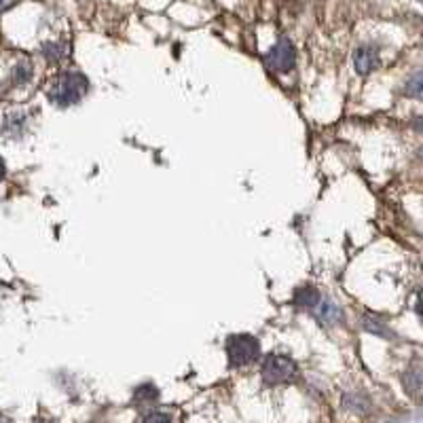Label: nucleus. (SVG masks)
I'll list each match as a JSON object with an SVG mask.
<instances>
[{
	"mask_svg": "<svg viewBox=\"0 0 423 423\" xmlns=\"http://www.w3.org/2000/svg\"><path fill=\"white\" fill-rule=\"evenodd\" d=\"M87 91H89V81L81 72H64L53 81L47 95H49V102L66 109V106L81 102Z\"/></svg>",
	"mask_w": 423,
	"mask_h": 423,
	"instance_id": "1",
	"label": "nucleus"
},
{
	"mask_svg": "<svg viewBox=\"0 0 423 423\" xmlns=\"http://www.w3.org/2000/svg\"><path fill=\"white\" fill-rule=\"evenodd\" d=\"M260 373H262L264 383L280 385V383H288V381H292L296 377V364L288 356L271 353V356L264 358Z\"/></svg>",
	"mask_w": 423,
	"mask_h": 423,
	"instance_id": "2",
	"label": "nucleus"
},
{
	"mask_svg": "<svg viewBox=\"0 0 423 423\" xmlns=\"http://www.w3.org/2000/svg\"><path fill=\"white\" fill-rule=\"evenodd\" d=\"M260 353V343L252 335H233L227 339V356L231 366L252 364Z\"/></svg>",
	"mask_w": 423,
	"mask_h": 423,
	"instance_id": "3",
	"label": "nucleus"
},
{
	"mask_svg": "<svg viewBox=\"0 0 423 423\" xmlns=\"http://www.w3.org/2000/svg\"><path fill=\"white\" fill-rule=\"evenodd\" d=\"M267 66L276 72H288L294 66V47L290 40L282 38L267 56Z\"/></svg>",
	"mask_w": 423,
	"mask_h": 423,
	"instance_id": "4",
	"label": "nucleus"
},
{
	"mask_svg": "<svg viewBox=\"0 0 423 423\" xmlns=\"http://www.w3.org/2000/svg\"><path fill=\"white\" fill-rule=\"evenodd\" d=\"M379 64V49L375 45H362L356 49L353 53V66H356V72L366 77L370 74Z\"/></svg>",
	"mask_w": 423,
	"mask_h": 423,
	"instance_id": "5",
	"label": "nucleus"
},
{
	"mask_svg": "<svg viewBox=\"0 0 423 423\" xmlns=\"http://www.w3.org/2000/svg\"><path fill=\"white\" fill-rule=\"evenodd\" d=\"M28 127V117L19 111H11L3 121V134L9 138H22Z\"/></svg>",
	"mask_w": 423,
	"mask_h": 423,
	"instance_id": "6",
	"label": "nucleus"
},
{
	"mask_svg": "<svg viewBox=\"0 0 423 423\" xmlns=\"http://www.w3.org/2000/svg\"><path fill=\"white\" fill-rule=\"evenodd\" d=\"M294 305H298V307H315L317 303H320V292H317L313 286H303V288H298L296 292H294Z\"/></svg>",
	"mask_w": 423,
	"mask_h": 423,
	"instance_id": "7",
	"label": "nucleus"
},
{
	"mask_svg": "<svg viewBox=\"0 0 423 423\" xmlns=\"http://www.w3.org/2000/svg\"><path fill=\"white\" fill-rule=\"evenodd\" d=\"M32 74H34L32 64L26 62V60H22V62H17V64L13 66V70H11V83H13V85H26V83H30Z\"/></svg>",
	"mask_w": 423,
	"mask_h": 423,
	"instance_id": "8",
	"label": "nucleus"
},
{
	"mask_svg": "<svg viewBox=\"0 0 423 423\" xmlns=\"http://www.w3.org/2000/svg\"><path fill=\"white\" fill-rule=\"evenodd\" d=\"M317 315H320V320L326 322V324H335V322H339L341 317H343L341 309L333 301H324L320 305V311H317Z\"/></svg>",
	"mask_w": 423,
	"mask_h": 423,
	"instance_id": "9",
	"label": "nucleus"
},
{
	"mask_svg": "<svg viewBox=\"0 0 423 423\" xmlns=\"http://www.w3.org/2000/svg\"><path fill=\"white\" fill-rule=\"evenodd\" d=\"M404 91H406V95H410V97L423 99V70L417 72V74H413V77L408 79Z\"/></svg>",
	"mask_w": 423,
	"mask_h": 423,
	"instance_id": "10",
	"label": "nucleus"
},
{
	"mask_svg": "<svg viewBox=\"0 0 423 423\" xmlns=\"http://www.w3.org/2000/svg\"><path fill=\"white\" fill-rule=\"evenodd\" d=\"M42 56H45L49 62H60V60L66 56V49H64V45H60V42H45Z\"/></svg>",
	"mask_w": 423,
	"mask_h": 423,
	"instance_id": "11",
	"label": "nucleus"
},
{
	"mask_svg": "<svg viewBox=\"0 0 423 423\" xmlns=\"http://www.w3.org/2000/svg\"><path fill=\"white\" fill-rule=\"evenodd\" d=\"M404 385L410 394H417L423 390V373L421 370H410V373H406L404 377Z\"/></svg>",
	"mask_w": 423,
	"mask_h": 423,
	"instance_id": "12",
	"label": "nucleus"
},
{
	"mask_svg": "<svg viewBox=\"0 0 423 423\" xmlns=\"http://www.w3.org/2000/svg\"><path fill=\"white\" fill-rule=\"evenodd\" d=\"M136 398H138L140 402H152V400L159 398V392H157V388H152V385H142V388H138Z\"/></svg>",
	"mask_w": 423,
	"mask_h": 423,
	"instance_id": "13",
	"label": "nucleus"
},
{
	"mask_svg": "<svg viewBox=\"0 0 423 423\" xmlns=\"http://www.w3.org/2000/svg\"><path fill=\"white\" fill-rule=\"evenodd\" d=\"M144 423H172V419L166 413H150V415H146Z\"/></svg>",
	"mask_w": 423,
	"mask_h": 423,
	"instance_id": "14",
	"label": "nucleus"
},
{
	"mask_svg": "<svg viewBox=\"0 0 423 423\" xmlns=\"http://www.w3.org/2000/svg\"><path fill=\"white\" fill-rule=\"evenodd\" d=\"M415 309H417V313L423 317V290H421L419 296H417V307H415Z\"/></svg>",
	"mask_w": 423,
	"mask_h": 423,
	"instance_id": "15",
	"label": "nucleus"
},
{
	"mask_svg": "<svg viewBox=\"0 0 423 423\" xmlns=\"http://www.w3.org/2000/svg\"><path fill=\"white\" fill-rule=\"evenodd\" d=\"M15 3V0H0V11H5V9H9L11 5Z\"/></svg>",
	"mask_w": 423,
	"mask_h": 423,
	"instance_id": "16",
	"label": "nucleus"
},
{
	"mask_svg": "<svg viewBox=\"0 0 423 423\" xmlns=\"http://www.w3.org/2000/svg\"><path fill=\"white\" fill-rule=\"evenodd\" d=\"M5 174H7V168H5V161H3V157H0V180L5 178Z\"/></svg>",
	"mask_w": 423,
	"mask_h": 423,
	"instance_id": "17",
	"label": "nucleus"
},
{
	"mask_svg": "<svg viewBox=\"0 0 423 423\" xmlns=\"http://www.w3.org/2000/svg\"><path fill=\"white\" fill-rule=\"evenodd\" d=\"M415 127H417V129H419V131H423V115H421V117H417V119H415Z\"/></svg>",
	"mask_w": 423,
	"mask_h": 423,
	"instance_id": "18",
	"label": "nucleus"
},
{
	"mask_svg": "<svg viewBox=\"0 0 423 423\" xmlns=\"http://www.w3.org/2000/svg\"><path fill=\"white\" fill-rule=\"evenodd\" d=\"M0 423H11V421H7V419H3V417H0Z\"/></svg>",
	"mask_w": 423,
	"mask_h": 423,
	"instance_id": "19",
	"label": "nucleus"
}]
</instances>
